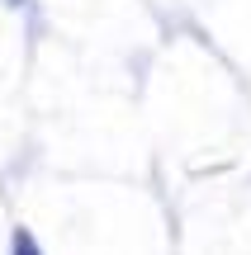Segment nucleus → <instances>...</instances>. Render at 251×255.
I'll use <instances>...</instances> for the list:
<instances>
[{"label": "nucleus", "mask_w": 251, "mask_h": 255, "mask_svg": "<svg viewBox=\"0 0 251 255\" xmlns=\"http://www.w3.org/2000/svg\"><path fill=\"white\" fill-rule=\"evenodd\" d=\"M19 255H33V241L28 237H19Z\"/></svg>", "instance_id": "nucleus-1"}]
</instances>
